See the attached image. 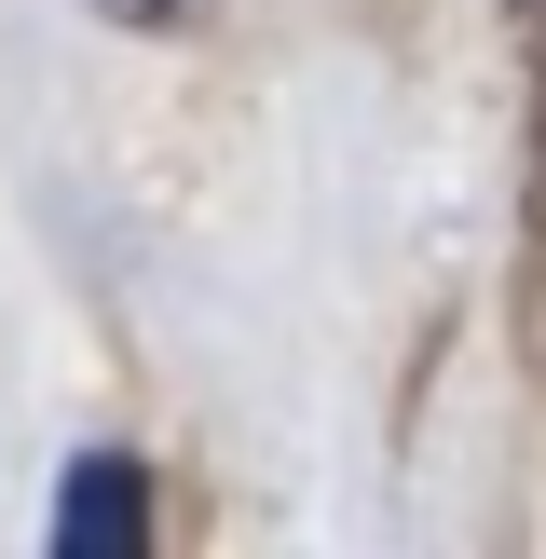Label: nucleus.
<instances>
[{
    "label": "nucleus",
    "instance_id": "obj_1",
    "mask_svg": "<svg viewBox=\"0 0 546 559\" xmlns=\"http://www.w3.org/2000/svg\"><path fill=\"white\" fill-rule=\"evenodd\" d=\"M55 559H136L151 546V478H136L123 451H82L69 478H55Z\"/></svg>",
    "mask_w": 546,
    "mask_h": 559
},
{
    "label": "nucleus",
    "instance_id": "obj_2",
    "mask_svg": "<svg viewBox=\"0 0 546 559\" xmlns=\"http://www.w3.org/2000/svg\"><path fill=\"white\" fill-rule=\"evenodd\" d=\"M82 14H109V27H205L218 0H82Z\"/></svg>",
    "mask_w": 546,
    "mask_h": 559
}]
</instances>
